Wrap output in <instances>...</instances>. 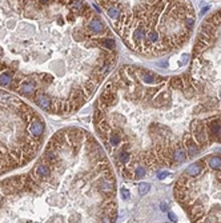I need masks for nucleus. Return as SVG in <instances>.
<instances>
[{"mask_svg":"<svg viewBox=\"0 0 221 223\" xmlns=\"http://www.w3.org/2000/svg\"><path fill=\"white\" fill-rule=\"evenodd\" d=\"M200 92L189 74L163 76L139 65H121L97 99L93 126L117 172L143 179L189 159L188 146L171 124L185 112L182 103Z\"/></svg>","mask_w":221,"mask_h":223,"instance_id":"f257e3e1","label":"nucleus"},{"mask_svg":"<svg viewBox=\"0 0 221 223\" xmlns=\"http://www.w3.org/2000/svg\"><path fill=\"white\" fill-rule=\"evenodd\" d=\"M195 24L196 13L189 0H165L143 16L111 23L123 43L144 58H159L181 48Z\"/></svg>","mask_w":221,"mask_h":223,"instance_id":"f03ea898","label":"nucleus"},{"mask_svg":"<svg viewBox=\"0 0 221 223\" xmlns=\"http://www.w3.org/2000/svg\"><path fill=\"white\" fill-rule=\"evenodd\" d=\"M44 131V120L30 104L0 91V175L34 159Z\"/></svg>","mask_w":221,"mask_h":223,"instance_id":"7ed1b4c3","label":"nucleus"},{"mask_svg":"<svg viewBox=\"0 0 221 223\" xmlns=\"http://www.w3.org/2000/svg\"><path fill=\"white\" fill-rule=\"evenodd\" d=\"M176 201L193 222H221V155L192 163L173 188Z\"/></svg>","mask_w":221,"mask_h":223,"instance_id":"20e7f679","label":"nucleus"},{"mask_svg":"<svg viewBox=\"0 0 221 223\" xmlns=\"http://www.w3.org/2000/svg\"><path fill=\"white\" fill-rule=\"evenodd\" d=\"M189 75L200 92L217 98L221 90V9L206 17L197 31Z\"/></svg>","mask_w":221,"mask_h":223,"instance_id":"39448f33","label":"nucleus"},{"mask_svg":"<svg viewBox=\"0 0 221 223\" xmlns=\"http://www.w3.org/2000/svg\"><path fill=\"white\" fill-rule=\"evenodd\" d=\"M112 22H123L143 16L165 0H96Z\"/></svg>","mask_w":221,"mask_h":223,"instance_id":"423d86ee","label":"nucleus"},{"mask_svg":"<svg viewBox=\"0 0 221 223\" xmlns=\"http://www.w3.org/2000/svg\"><path fill=\"white\" fill-rule=\"evenodd\" d=\"M149 184L148 183H143V184H140V194H145V192H148V190H149Z\"/></svg>","mask_w":221,"mask_h":223,"instance_id":"0eeeda50","label":"nucleus"},{"mask_svg":"<svg viewBox=\"0 0 221 223\" xmlns=\"http://www.w3.org/2000/svg\"><path fill=\"white\" fill-rule=\"evenodd\" d=\"M121 194H123L124 199H129V191L127 188H121Z\"/></svg>","mask_w":221,"mask_h":223,"instance_id":"6e6552de","label":"nucleus"},{"mask_svg":"<svg viewBox=\"0 0 221 223\" xmlns=\"http://www.w3.org/2000/svg\"><path fill=\"white\" fill-rule=\"evenodd\" d=\"M169 218H171V219H173V221H175V219H176V218H175V216H173V214H169Z\"/></svg>","mask_w":221,"mask_h":223,"instance_id":"1a4fd4ad","label":"nucleus"}]
</instances>
